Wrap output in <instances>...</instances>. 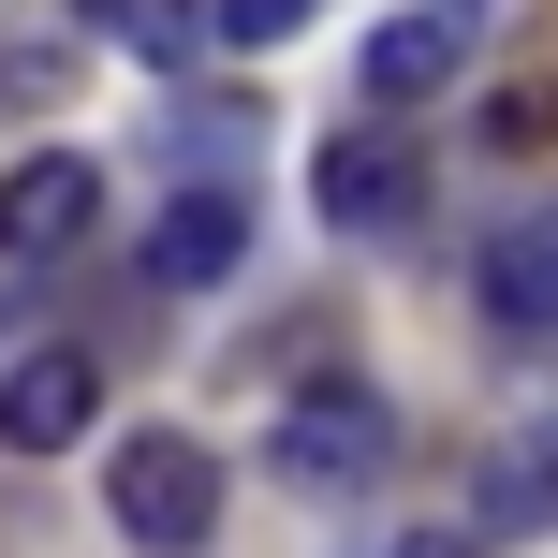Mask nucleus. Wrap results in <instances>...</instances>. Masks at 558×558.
<instances>
[{"label": "nucleus", "instance_id": "f257e3e1", "mask_svg": "<svg viewBox=\"0 0 558 558\" xmlns=\"http://www.w3.org/2000/svg\"><path fill=\"white\" fill-rule=\"evenodd\" d=\"M104 514H118L147 558H192L206 530H221V456H206L192 426H133L118 471H104Z\"/></svg>", "mask_w": 558, "mask_h": 558}, {"label": "nucleus", "instance_id": "f03ea898", "mask_svg": "<svg viewBox=\"0 0 558 558\" xmlns=\"http://www.w3.org/2000/svg\"><path fill=\"white\" fill-rule=\"evenodd\" d=\"M265 456H279V485H324V500H353V485L397 456V412H383V397H353V383H308L294 412H279V441H265Z\"/></svg>", "mask_w": 558, "mask_h": 558}, {"label": "nucleus", "instance_id": "7ed1b4c3", "mask_svg": "<svg viewBox=\"0 0 558 558\" xmlns=\"http://www.w3.org/2000/svg\"><path fill=\"white\" fill-rule=\"evenodd\" d=\"M308 206H324L338 235H397V221H426V147L397 133V118H367V133H338L324 162H308Z\"/></svg>", "mask_w": 558, "mask_h": 558}, {"label": "nucleus", "instance_id": "20e7f679", "mask_svg": "<svg viewBox=\"0 0 558 558\" xmlns=\"http://www.w3.org/2000/svg\"><path fill=\"white\" fill-rule=\"evenodd\" d=\"M88 426H104V367H88L74 338L0 367V456H74Z\"/></svg>", "mask_w": 558, "mask_h": 558}, {"label": "nucleus", "instance_id": "39448f33", "mask_svg": "<svg viewBox=\"0 0 558 558\" xmlns=\"http://www.w3.org/2000/svg\"><path fill=\"white\" fill-rule=\"evenodd\" d=\"M485 45V0H412V15L367 29V104H426V88H456V59Z\"/></svg>", "mask_w": 558, "mask_h": 558}, {"label": "nucleus", "instance_id": "423d86ee", "mask_svg": "<svg viewBox=\"0 0 558 558\" xmlns=\"http://www.w3.org/2000/svg\"><path fill=\"white\" fill-rule=\"evenodd\" d=\"M88 221H104V177H88V147H45V162H15V177H0V251H15V265L74 251Z\"/></svg>", "mask_w": 558, "mask_h": 558}, {"label": "nucleus", "instance_id": "0eeeda50", "mask_svg": "<svg viewBox=\"0 0 558 558\" xmlns=\"http://www.w3.org/2000/svg\"><path fill=\"white\" fill-rule=\"evenodd\" d=\"M485 324L500 338H558V206L485 235Z\"/></svg>", "mask_w": 558, "mask_h": 558}, {"label": "nucleus", "instance_id": "6e6552de", "mask_svg": "<svg viewBox=\"0 0 558 558\" xmlns=\"http://www.w3.org/2000/svg\"><path fill=\"white\" fill-rule=\"evenodd\" d=\"M235 265H251V206H235V192H177L162 235H147V279L206 294V279H235Z\"/></svg>", "mask_w": 558, "mask_h": 558}, {"label": "nucleus", "instance_id": "1a4fd4ad", "mask_svg": "<svg viewBox=\"0 0 558 558\" xmlns=\"http://www.w3.org/2000/svg\"><path fill=\"white\" fill-rule=\"evenodd\" d=\"M88 29H104V45H133V59H162V74H177V59L206 45V0H88Z\"/></svg>", "mask_w": 558, "mask_h": 558}, {"label": "nucleus", "instance_id": "9d476101", "mask_svg": "<svg viewBox=\"0 0 558 558\" xmlns=\"http://www.w3.org/2000/svg\"><path fill=\"white\" fill-rule=\"evenodd\" d=\"M485 530H558V426L500 456V485H485Z\"/></svg>", "mask_w": 558, "mask_h": 558}, {"label": "nucleus", "instance_id": "9b49d317", "mask_svg": "<svg viewBox=\"0 0 558 558\" xmlns=\"http://www.w3.org/2000/svg\"><path fill=\"white\" fill-rule=\"evenodd\" d=\"M485 147H514V162H530V147H558V74H514L500 104H485Z\"/></svg>", "mask_w": 558, "mask_h": 558}, {"label": "nucleus", "instance_id": "f8f14e48", "mask_svg": "<svg viewBox=\"0 0 558 558\" xmlns=\"http://www.w3.org/2000/svg\"><path fill=\"white\" fill-rule=\"evenodd\" d=\"M308 15H324V0H206V29H221V45H294Z\"/></svg>", "mask_w": 558, "mask_h": 558}, {"label": "nucleus", "instance_id": "ddd939ff", "mask_svg": "<svg viewBox=\"0 0 558 558\" xmlns=\"http://www.w3.org/2000/svg\"><path fill=\"white\" fill-rule=\"evenodd\" d=\"M45 88H59V59H45V45H0V104H45Z\"/></svg>", "mask_w": 558, "mask_h": 558}, {"label": "nucleus", "instance_id": "4468645a", "mask_svg": "<svg viewBox=\"0 0 558 558\" xmlns=\"http://www.w3.org/2000/svg\"><path fill=\"white\" fill-rule=\"evenodd\" d=\"M397 558H471V530H412V544H397Z\"/></svg>", "mask_w": 558, "mask_h": 558}]
</instances>
